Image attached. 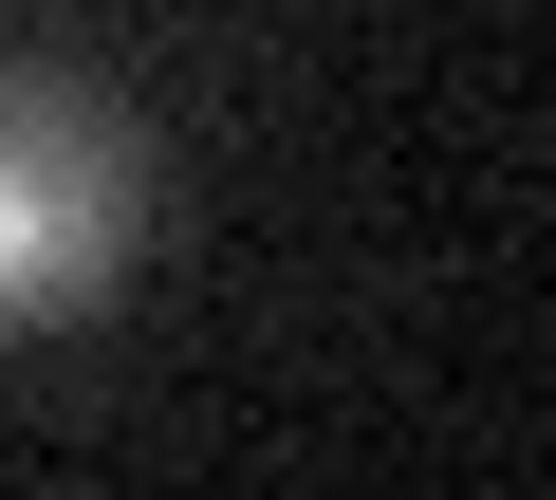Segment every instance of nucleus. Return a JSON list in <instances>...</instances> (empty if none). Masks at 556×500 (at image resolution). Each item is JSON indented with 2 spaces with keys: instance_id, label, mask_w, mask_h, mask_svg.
<instances>
[{
  "instance_id": "obj_1",
  "label": "nucleus",
  "mask_w": 556,
  "mask_h": 500,
  "mask_svg": "<svg viewBox=\"0 0 556 500\" xmlns=\"http://www.w3.org/2000/svg\"><path fill=\"white\" fill-rule=\"evenodd\" d=\"M130 260V130L56 75H0V334L75 316Z\"/></svg>"
}]
</instances>
